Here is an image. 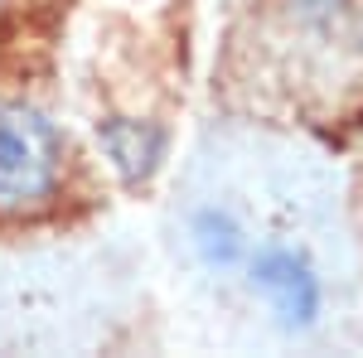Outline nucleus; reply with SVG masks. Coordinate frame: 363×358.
Listing matches in <instances>:
<instances>
[{"label": "nucleus", "mask_w": 363, "mask_h": 358, "mask_svg": "<svg viewBox=\"0 0 363 358\" xmlns=\"http://www.w3.org/2000/svg\"><path fill=\"white\" fill-rule=\"evenodd\" d=\"M257 107L310 126L363 111V0H252Z\"/></svg>", "instance_id": "nucleus-1"}, {"label": "nucleus", "mask_w": 363, "mask_h": 358, "mask_svg": "<svg viewBox=\"0 0 363 358\" xmlns=\"http://www.w3.org/2000/svg\"><path fill=\"white\" fill-rule=\"evenodd\" d=\"M73 174V140L29 97H0V218L49 213Z\"/></svg>", "instance_id": "nucleus-2"}, {"label": "nucleus", "mask_w": 363, "mask_h": 358, "mask_svg": "<svg viewBox=\"0 0 363 358\" xmlns=\"http://www.w3.org/2000/svg\"><path fill=\"white\" fill-rule=\"evenodd\" d=\"M242 281L281 334H310L325 325V310H330L325 272L301 242H281V237L252 242Z\"/></svg>", "instance_id": "nucleus-3"}, {"label": "nucleus", "mask_w": 363, "mask_h": 358, "mask_svg": "<svg viewBox=\"0 0 363 358\" xmlns=\"http://www.w3.org/2000/svg\"><path fill=\"white\" fill-rule=\"evenodd\" d=\"M97 150L126 189H140L155 179V169L165 165L169 136L165 126L145 121V116H126V111H107L97 121Z\"/></svg>", "instance_id": "nucleus-4"}, {"label": "nucleus", "mask_w": 363, "mask_h": 358, "mask_svg": "<svg viewBox=\"0 0 363 358\" xmlns=\"http://www.w3.org/2000/svg\"><path fill=\"white\" fill-rule=\"evenodd\" d=\"M184 242L194 252V262L213 276H242L252 252V228L242 223L238 208L228 203H199L194 213L184 218Z\"/></svg>", "instance_id": "nucleus-5"}, {"label": "nucleus", "mask_w": 363, "mask_h": 358, "mask_svg": "<svg viewBox=\"0 0 363 358\" xmlns=\"http://www.w3.org/2000/svg\"><path fill=\"white\" fill-rule=\"evenodd\" d=\"M15 5H20V0H0V20H5V15H10Z\"/></svg>", "instance_id": "nucleus-6"}]
</instances>
